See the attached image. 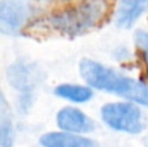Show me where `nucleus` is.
I'll return each mask as SVG.
<instances>
[{"instance_id":"5","label":"nucleus","mask_w":148,"mask_h":147,"mask_svg":"<svg viewBox=\"0 0 148 147\" xmlns=\"http://www.w3.org/2000/svg\"><path fill=\"white\" fill-rule=\"evenodd\" d=\"M60 129L69 133H90L95 129V122L74 107H65L60 109L56 117Z\"/></svg>"},{"instance_id":"9","label":"nucleus","mask_w":148,"mask_h":147,"mask_svg":"<svg viewBox=\"0 0 148 147\" xmlns=\"http://www.w3.org/2000/svg\"><path fill=\"white\" fill-rule=\"evenodd\" d=\"M55 94L73 103H86L94 96V93L90 87L81 85H70V83L59 85L55 89Z\"/></svg>"},{"instance_id":"3","label":"nucleus","mask_w":148,"mask_h":147,"mask_svg":"<svg viewBox=\"0 0 148 147\" xmlns=\"http://www.w3.org/2000/svg\"><path fill=\"white\" fill-rule=\"evenodd\" d=\"M100 113L103 121L109 128L118 132L139 134L146 129V116L135 104L108 103L101 108Z\"/></svg>"},{"instance_id":"1","label":"nucleus","mask_w":148,"mask_h":147,"mask_svg":"<svg viewBox=\"0 0 148 147\" xmlns=\"http://www.w3.org/2000/svg\"><path fill=\"white\" fill-rule=\"evenodd\" d=\"M79 72L87 85L105 93L116 94L144 107H148V86L134 78L126 77L118 72L104 67L90 59H83L79 64Z\"/></svg>"},{"instance_id":"6","label":"nucleus","mask_w":148,"mask_h":147,"mask_svg":"<svg viewBox=\"0 0 148 147\" xmlns=\"http://www.w3.org/2000/svg\"><path fill=\"white\" fill-rule=\"evenodd\" d=\"M43 147H99L94 139L81 137L69 132H52L42 135Z\"/></svg>"},{"instance_id":"2","label":"nucleus","mask_w":148,"mask_h":147,"mask_svg":"<svg viewBox=\"0 0 148 147\" xmlns=\"http://www.w3.org/2000/svg\"><path fill=\"white\" fill-rule=\"evenodd\" d=\"M108 10L107 0H83L59 12L51 18V25L60 33L77 35L95 27Z\"/></svg>"},{"instance_id":"4","label":"nucleus","mask_w":148,"mask_h":147,"mask_svg":"<svg viewBox=\"0 0 148 147\" xmlns=\"http://www.w3.org/2000/svg\"><path fill=\"white\" fill-rule=\"evenodd\" d=\"M33 14L31 0H1L0 30L4 34H16L27 23Z\"/></svg>"},{"instance_id":"7","label":"nucleus","mask_w":148,"mask_h":147,"mask_svg":"<svg viewBox=\"0 0 148 147\" xmlns=\"http://www.w3.org/2000/svg\"><path fill=\"white\" fill-rule=\"evenodd\" d=\"M8 80L14 89L23 94H30L38 82V74L30 65L13 64L8 72Z\"/></svg>"},{"instance_id":"8","label":"nucleus","mask_w":148,"mask_h":147,"mask_svg":"<svg viewBox=\"0 0 148 147\" xmlns=\"http://www.w3.org/2000/svg\"><path fill=\"white\" fill-rule=\"evenodd\" d=\"M148 0H121L117 9L116 22L120 27L129 29L146 12Z\"/></svg>"},{"instance_id":"10","label":"nucleus","mask_w":148,"mask_h":147,"mask_svg":"<svg viewBox=\"0 0 148 147\" xmlns=\"http://www.w3.org/2000/svg\"><path fill=\"white\" fill-rule=\"evenodd\" d=\"M0 143H1V147L13 146L12 120L8 115V107L4 96H1V109H0Z\"/></svg>"},{"instance_id":"11","label":"nucleus","mask_w":148,"mask_h":147,"mask_svg":"<svg viewBox=\"0 0 148 147\" xmlns=\"http://www.w3.org/2000/svg\"><path fill=\"white\" fill-rule=\"evenodd\" d=\"M135 41H136V44L139 46V48L142 49V52L146 56L147 61H148V33L147 31H136L135 34Z\"/></svg>"}]
</instances>
